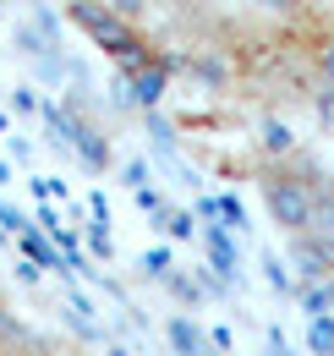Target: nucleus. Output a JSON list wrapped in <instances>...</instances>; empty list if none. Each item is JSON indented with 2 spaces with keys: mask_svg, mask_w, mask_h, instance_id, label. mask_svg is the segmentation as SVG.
Segmentation results:
<instances>
[{
  "mask_svg": "<svg viewBox=\"0 0 334 356\" xmlns=\"http://www.w3.org/2000/svg\"><path fill=\"white\" fill-rule=\"evenodd\" d=\"M252 181H257V197H263L269 220L280 225V236H291L296 247L334 241V176L329 170H318L301 154H280V159H263L252 170Z\"/></svg>",
  "mask_w": 334,
  "mask_h": 356,
  "instance_id": "1",
  "label": "nucleus"
}]
</instances>
